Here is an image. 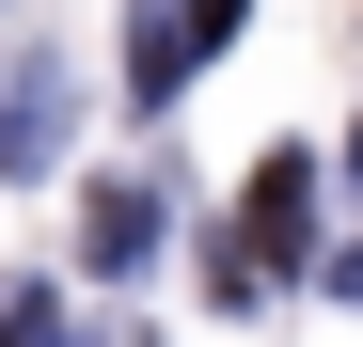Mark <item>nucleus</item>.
<instances>
[{
  "mask_svg": "<svg viewBox=\"0 0 363 347\" xmlns=\"http://www.w3.org/2000/svg\"><path fill=\"white\" fill-rule=\"evenodd\" d=\"M300 221H316V158H269L253 190H237V221H221V300H269V284L300 268Z\"/></svg>",
  "mask_w": 363,
  "mask_h": 347,
  "instance_id": "1",
  "label": "nucleus"
},
{
  "mask_svg": "<svg viewBox=\"0 0 363 347\" xmlns=\"http://www.w3.org/2000/svg\"><path fill=\"white\" fill-rule=\"evenodd\" d=\"M64 110H79V79L48 64V47H16V79H0V158L48 174V158H64Z\"/></svg>",
  "mask_w": 363,
  "mask_h": 347,
  "instance_id": "2",
  "label": "nucleus"
},
{
  "mask_svg": "<svg viewBox=\"0 0 363 347\" xmlns=\"http://www.w3.org/2000/svg\"><path fill=\"white\" fill-rule=\"evenodd\" d=\"M158 253V190L143 174H95V205H79V268H143Z\"/></svg>",
  "mask_w": 363,
  "mask_h": 347,
  "instance_id": "3",
  "label": "nucleus"
},
{
  "mask_svg": "<svg viewBox=\"0 0 363 347\" xmlns=\"http://www.w3.org/2000/svg\"><path fill=\"white\" fill-rule=\"evenodd\" d=\"M190 64H206V32H190V0H143V32H127V95L158 110L174 79H190Z\"/></svg>",
  "mask_w": 363,
  "mask_h": 347,
  "instance_id": "4",
  "label": "nucleus"
},
{
  "mask_svg": "<svg viewBox=\"0 0 363 347\" xmlns=\"http://www.w3.org/2000/svg\"><path fill=\"white\" fill-rule=\"evenodd\" d=\"M0 347H64V300H48V284H16V300H0Z\"/></svg>",
  "mask_w": 363,
  "mask_h": 347,
  "instance_id": "5",
  "label": "nucleus"
},
{
  "mask_svg": "<svg viewBox=\"0 0 363 347\" xmlns=\"http://www.w3.org/2000/svg\"><path fill=\"white\" fill-rule=\"evenodd\" d=\"M237 16H253V0H190V32H206V47H221V32H237Z\"/></svg>",
  "mask_w": 363,
  "mask_h": 347,
  "instance_id": "6",
  "label": "nucleus"
},
{
  "mask_svg": "<svg viewBox=\"0 0 363 347\" xmlns=\"http://www.w3.org/2000/svg\"><path fill=\"white\" fill-rule=\"evenodd\" d=\"M332 284H347V300H363V237H347V253H332Z\"/></svg>",
  "mask_w": 363,
  "mask_h": 347,
  "instance_id": "7",
  "label": "nucleus"
}]
</instances>
